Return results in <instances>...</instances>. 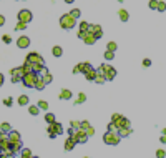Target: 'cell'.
<instances>
[{
  "label": "cell",
  "instance_id": "cell-37",
  "mask_svg": "<svg viewBox=\"0 0 166 158\" xmlns=\"http://www.w3.org/2000/svg\"><path fill=\"white\" fill-rule=\"evenodd\" d=\"M108 132H111V133L118 132V128H116V125H115L113 122H110V123H108Z\"/></svg>",
  "mask_w": 166,
  "mask_h": 158
},
{
  "label": "cell",
  "instance_id": "cell-11",
  "mask_svg": "<svg viewBox=\"0 0 166 158\" xmlns=\"http://www.w3.org/2000/svg\"><path fill=\"white\" fill-rule=\"evenodd\" d=\"M10 75H12V77H17V78H23V75H25V72H23V67L12 68V70H10Z\"/></svg>",
  "mask_w": 166,
  "mask_h": 158
},
{
  "label": "cell",
  "instance_id": "cell-29",
  "mask_svg": "<svg viewBox=\"0 0 166 158\" xmlns=\"http://www.w3.org/2000/svg\"><path fill=\"white\" fill-rule=\"evenodd\" d=\"M28 112H30V115H38V113H40L38 105H32V106H28Z\"/></svg>",
  "mask_w": 166,
  "mask_h": 158
},
{
  "label": "cell",
  "instance_id": "cell-49",
  "mask_svg": "<svg viewBox=\"0 0 166 158\" xmlns=\"http://www.w3.org/2000/svg\"><path fill=\"white\" fill-rule=\"evenodd\" d=\"M2 40H3V43H10V42H12V37H10V35H3Z\"/></svg>",
  "mask_w": 166,
  "mask_h": 158
},
{
  "label": "cell",
  "instance_id": "cell-25",
  "mask_svg": "<svg viewBox=\"0 0 166 158\" xmlns=\"http://www.w3.org/2000/svg\"><path fill=\"white\" fill-rule=\"evenodd\" d=\"M52 53H53V57H61V53H63V50H61V47L55 45V47L52 48Z\"/></svg>",
  "mask_w": 166,
  "mask_h": 158
},
{
  "label": "cell",
  "instance_id": "cell-61",
  "mask_svg": "<svg viewBox=\"0 0 166 158\" xmlns=\"http://www.w3.org/2000/svg\"><path fill=\"white\" fill-rule=\"evenodd\" d=\"M32 158H38V157H32Z\"/></svg>",
  "mask_w": 166,
  "mask_h": 158
},
{
  "label": "cell",
  "instance_id": "cell-58",
  "mask_svg": "<svg viewBox=\"0 0 166 158\" xmlns=\"http://www.w3.org/2000/svg\"><path fill=\"white\" fill-rule=\"evenodd\" d=\"M66 3H73V2H75V0H65Z\"/></svg>",
  "mask_w": 166,
  "mask_h": 158
},
{
  "label": "cell",
  "instance_id": "cell-9",
  "mask_svg": "<svg viewBox=\"0 0 166 158\" xmlns=\"http://www.w3.org/2000/svg\"><path fill=\"white\" fill-rule=\"evenodd\" d=\"M25 60H28V62H30V63H45V62H43V58H42V57H40L38 53L37 52H32V53H28V55H27V58Z\"/></svg>",
  "mask_w": 166,
  "mask_h": 158
},
{
  "label": "cell",
  "instance_id": "cell-2",
  "mask_svg": "<svg viewBox=\"0 0 166 158\" xmlns=\"http://www.w3.org/2000/svg\"><path fill=\"white\" fill-rule=\"evenodd\" d=\"M96 72H98V73H103L106 80H113L115 77H116V70H115L111 65H108V63H103V65L100 67Z\"/></svg>",
  "mask_w": 166,
  "mask_h": 158
},
{
  "label": "cell",
  "instance_id": "cell-38",
  "mask_svg": "<svg viewBox=\"0 0 166 158\" xmlns=\"http://www.w3.org/2000/svg\"><path fill=\"white\" fill-rule=\"evenodd\" d=\"M113 58H115V52L106 50V52H105V60H113Z\"/></svg>",
  "mask_w": 166,
  "mask_h": 158
},
{
  "label": "cell",
  "instance_id": "cell-50",
  "mask_svg": "<svg viewBox=\"0 0 166 158\" xmlns=\"http://www.w3.org/2000/svg\"><path fill=\"white\" fill-rule=\"evenodd\" d=\"M86 135H88V137H93V135H95V130H93V126H90V128L86 130Z\"/></svg>",
  "mask_w": 166,
  "mask_h": 158
},
{
  "label": "cell",
  "instance_id": "cell-31",
  "mask_svg": "<svg viewBox=\"0 0 166 158\" xmlns=\"http://www.w3.org/2000/svg\"><path fill=\"white\" fill-rule=\"evenodd\" d=\"M85 100H86V95L85 93H78V97H77V105H80V103H85Z\"/></svg>",
  "mask_w": 166,
  "mask_h": 158
},
{
  "label": "cell",
  "instance_id": "cell-26",
  "mask_svg": "<svg viewBox=\"0 0 166 158\" xmlns=\"http://www.w3.org/2000/svg\"><path fill=\"white\" fill-rule=\"evenodd\" d=\"M52 80H53V77L50 75V72L45 68V70H43V82H45V83H50Z\"/></svg>",
  "mask_w": 166,
  "mask_h": 158
},
{
  "label": "cell",
  "instance_id": "cell-12",
  "mask_svg": "<svg viewBox=\"0 0 166 158\" xmlns=\"http://www.w3.org/2000/svg\"><path fill=\"white\" fill-rule=\"evenodd\" d=\"M75 145H77V142H75V138H72V137H68V138L65 140V150H66V152L73 150Z\"/></svg>",
  "mask_w": 166,
  "mask_h": 158
},
{
  "label": "cell",
  "instance_id": "cell-48",
  "mask_svg": "<svg viewBox=\"0 0 166 158\" xmlns=\"http://www.w3.org/2000/svg\"><path fill=\"white\" fill-rule=\"evenodd\" d=\"M12 103H13V100L10 98V97H8V98H5V100H3V105H5V106H12Z\"/></svg>",
  "mask_w": 166,
  "mask_h": 158
},
{
  "label": "cell",
  "instance_id": "cell-5",
  "mask_svg": "<svg viewBox=\"0 0 166 158\" xmlns=\"http://www.w3.org/2000/svg\"><path fill=\"white\" fill-rule=\"evenodd\" d=\"M61 133H63V126H61V123L55 122L53 125H48V135H50L52 138H55L57 135H61Z\"/></svg>",
  "mask_w": 166,
  "mask_h": 158
},
{
  "label": "cell",
  "instance_id": "cell-41",
  "mask_svg": "<svg viewBox=\"0 0 166 158\" xmlns=\"http://www.w3.org/2000/svg\"><path fill=\"white\" fill-rule=\"evenodd\" d=\"M123 118V115H120V113H113L111 115V122L115 123V122H118V120H121Z\"/></svg>",
  "mask_w": 166,
  "mask_h": 158
},
{
  "label": "cell",
  "instance_id": "cell-32",
  "mask_svg": "<svg viewBox=\"0 0 166 158\" xmlns=\"http://www.w3.org/2000/svg\"><path fill=\"white\" fill-rule=\"evenodd\" d=\"M96 73H98V72H96ZM95 82H96V83H98V85H101V83H105V82H106L105 75H103V73H98V77H96V78H95Z\"/></svg>",
  "mask_w": 166,
  "mask_h": 158
},
{
  "label": "cell",
  "instance_id": "cell-52",
  "mask_svg": "<svg viewBox=\"0 0 166 158\" xmlns=\"http://www.w3.org/2000/svg\"><path fill=\"white\" fill-rule=\"evenodd\" d=\"M75 133H77L75 128H70V130H68V135H70V137H75Z\"/></svg>",
  "mask_w": 166,
  "mask_h": 158
},
{
  "label": "cell",
  "instance_id": "cell-46",
  "mask_svg": "<svg viewBox=\"0 0 166 158\" xmlns=\"http://www.w3.org/2000/svg\"><path fill=\"white\" fill-rule=\"evenodd\" d=\"M165 157H166V152H165V150H163V148L156 152V158H165Z\"/></svg>",
  "mask_w": 166,
  "mask_h": 158
},
{
  "label": "cell",
  "instance_id": "cell-53",
  "mask_svg": "<svg viewBox=\"0 0 166 158\" xmlns=\"http://www.w3.org/2000/svg\"><path fill=\"white\" fill-rule=\"evenodd\" d=\"M85 35H86V33H83V32H78V33H77V37H78V38H81V40L85 38Z\"/></svg>",
  "mask_w": 166,
  "mask_h": 158
},
{
  "label": "cell",
  "instance_id": "cell-8",
  "mask_svg": "<svg viewBox=\"0 0 166 158\" xmlns=\"http://www.w3.org/2000/svg\"><path fill=\"white\" fill-rule=\"evenodd\" d=\"M72 138H75V142H77V143H86V140H88V135H86L85 130H77L75 137H72Z\"/></svg>",
  "mask_w": 166,
  "mask_h": 158
},
{
  "label": "cell",
  "instance_id": "cell-51",
  "mask_svg": "<svg viewBox=\"0 0 166 158\" xmlns=\"http://www.w3.org/2000/svg\"><path fill=\"white\" fill-rule=\"evenodd\" d=\"M150 65H151V60H150V58L143 60V67H150Z\"/></svg>",
  "mask_w": 166,
  "mask_h": 158
},
{
  "label": "cell",
  "instance_id": "cell-19",
  "mask_svg": "<svg viewBox=\"0 0 166 158\" xmlns=\"http://www.w3.org/2000/svg\"><path fill=\"white\" fill-rule=\"evenodd\" d=\"M10 148H12L13 153L22 152V150H23V148H22V142H15V143H12V142H10Z\"/></svg>",
  "mask_w": 166,
  "mask_h": 158
},
{
  "label": "cell",
  "instance_id": "cell-15",
  "mask_svg": "<svg viewBox=\"0 0 166 158\" xmlns=\"http://www.w3.org/2000/svg\"><path fill=\"white\" fill-rule=\"evenodd\" d=\"M118 15H120V20H121V22H128V19H130V13H128V10H125V8H120Z\"/></svg>",
  "mask_w": 166,
  "mask_h": 158
},
{
  "label": "cell",
  "instance_id": "cell-43",
  "mask_svg": "<svg viewBox=\"0 0 166 158\" xmlns=\"http://www.w3.org/2000/svg\"><path fill=\"white\" fill-rule=\"evenodd\" d=\"M80 126H81V122H78V120H73V122H72V128L80 130Z\"/></svg>",
  "mask_w": 166,
  "mask_h": 158
},
{
  "label": "cell",
  "instance_id": "cell-33",
  "mask_svg": "<svg viewBox=\"0 0 166 158\" xmlns=\"http://www.w3.org/2000/svg\"><path fill=\"white\" fill-rule=\"evenodd\" d=\"M80 13H81V10H80V8H73L72 12H70V15H72L75 20H78L80 19Z\"/></svg>",
  "mask_w": 166,
  "mask_h": 158
},
{
  "label": "cell",
  "instance_id": "cell-57",
  "mask_svg": "<svg viewBox=\"0 0 166 158\" xmlns=\"http://www.w3.org/2000/svg\"><path fill=\"white\" fill-rule=\"evenodd\" d=\"M13 155H15V153H12V155H7V158H15Z\"/></svg>",
  "mask_w": 166,
  "mask_h": 158
},
{
  "label": "cell",
  "instance_id": "cell-34",
  "mask_svg": "<svg viewBox=\"0 0 166 158\" xmlns=\"http://www.w3.org/2000/svg\"><path fill=\"white\" fill-rule=\"evenodd\" d=\"M33 155H32V152L28 150V148H23L22 150V158H32Z\"/></svg>",
  "mask_w": 166,
  "mask_h": 158
},
{
  "label": "cell",
  "instance_id": "cell-30",
  "mask_svg": "<svg viewBox=\"0 0 166 158\" xmlns=\"http://www.w3.org/2000/svg\"><path fill=\"white\" fill-rule=\"evenodd\" d=\"M27 103H28V97H27V95H20L18 97V105L25 106Z\"/></svg>",
  "mask_w": 166,
  "mask_h": 158
},
{
  "label": "cell",
  "instance_id": "cell-7",
  "mask_svg": "<svg viewBox=\"0 0 166 158\" xmlns=\"http://www.w3.org/2000/svg\"><path fill=\"white\" fill-rule=\"evenodd\" d=\"M88 32H90V33H93L96 40L103 37V30H101V27H100V25H96V23H90V28H88Z\"/></svg>",
  "mask_w": 166,
  "mask_h": 158
},
{
  "label": "cell",
  "instance_id": "cell-36",
  "mask_svg": "<svg viewBox=\"0 0 166 158\" xmlns=\"http://www.w3.org/2000/svg\"><path fill=\"white\" fill-rule=\"evenodd\" d=\"M38 108H40V110H48V103H46L45 100H40V102H38Z\"/></svg>",
  "mask_w": 166,
  "mask_h": 158
},
{
  "label": "cell",
  "instance_id": "cell-10",
  "mask_svg": "<svg viewBox=\"0 0 166 158\" xmlns=\"http://www.w3.org/2000/svg\"><path fill=\"white\" fill-rule=\"evenodd\" d=\"M28 45H30V38H28L27 35L18 37V40H17V47H18V48H27Z\"/></svg>",
  "mask_w": 166,
  "mask_h": 158
},
{
  "label": "cell",
  "instance_id": "cell-56",
  "mask_svg": "<svg viewBox=\"0 0 166 158\" xmlns=\"http://www.w3.org/2000/svg\"><path fill=\"white\" fill-rule=\"evenodd\" d=\"M2 83H3V75L0 73V85H2Z\"/></svg>",
  "mask_w": 166,
  "mask_h": 158
},
{
  "label": "cell",
  "instance_id": "cell-44",
  "mask_svg": "<svg viewBox=\"0 0 166 158\" xmlns=\"http://www.w3.org/2000/svg\"><path fill=\"white\" fill-rule=\"evenodd\" d=\"M15 28H17V30H25V28H27V23H23V22H18V23L15 25Z\"/></svg>",
  "mask_w": 166,
  "mask_h": 158
},
{
  "label": "cell",
  "instance_id": "cell-59",
  "mask_svg": "<svg viewBox=\"0 0 166 158\" xmlns=\"http://www.w3.org/2000/svg\"><path fill=\"white\" fill-rule=\"evenodd\" d=\"M161 132H163V135H166V128H163V130H161Z\"/></svg>",
  "mask_w": 166,
  "mask_h": 158
},
{
  "label": "cell",
  "instance_id": "cell-42",
  "mask_svg": "<svg viewBox=\"0 0 166 158\" xmlns=\"http://www.w3.org/2000/svg\"><path fill=\"white\" fill-rule=\"evenodd\" d=\"M7 140H10V137H8V133H5V132H0V142H7Z\"/></svg>",
  "mask_w": 166,
  "mask_h": 158
},
{
  "label": "cell",
  "instance_id": "cell-22",
  "mask_svg": "<svg viewBox=\"0 0 166 158\" xmlns=\"http://www.w3.org/2000/svg\"><path fill=\"white\" fill-rule=\"evenodd\" d=\"M32 70L35 73H40V72H43V70H45V65H43V63H33Z\"/></svg>",
  "mask_w": 166,
  "mask_h": 158
},
{
  "label": "cell",
  "instance_id": "cell-17",
  "mask_svg": "<svg viewBox=\"0 0 166 158\" xmlns=\"http://www.w3.org/2000/svg\"><path fill=\"white\" fill-rule=\"evenodd\" d=\"M45 82H43V77H40L38 75V78H37V83H35V87H33V88H35V90H43V88H45Z\"/></svg>",
  "mask_w": 166,
  "mask_h": 158
},
{
  "label": "cell",
  "instance_id": "cell-24",
  "mask_svg": "<svg viewBox=\"0 0 166 158\" xmlns=\"http://www.w3.org/2000/svg\"><path fill=\"white\" fill-rule=\"evenodd\" d=\"M0 132L10 133V132H12V126H10V123H7V122H3V123L0 125Z\"/></svg>",
  "mask_w": 166,
  "mask_h": 158
},
{
  "label": "cell",
  "instance_id": "cell-6",
  "mask_svg": "<svg viewBox=\"0 0 166 158\" xmlns=\"http://www.w3.org/2000/svg\"><path fill=\"white\" fill-rule=\"evenodd\" d=\"M32 20V12L27 10V8H22L18 12V22H23V23H28Z\"/></svg>",
  "mask_w": 166,
  "mask_h": 158
},
{
  "label": "cell",
  "instance_id": "cell-20",
  "mask_svg": "<svg viewBox=\"0 0 166 158\" xmlns=\"http://www.w3.org/2000/svg\"><path fill=\"white\" fill-rule=\"evenodd\" d=\"M96 77H98V73H96V70H93V68L90 70V72H86V73H85V78H86V80H90V82H93V80L96 78Z\"/></svg>",
  "mask_w": 166,
  "mask_h": 158
},
{
  "label": "cell",
  "instance_id": "cell-4",
  "mask_svg": "<svg viewBox=\"0 0 166 158\" xmlns=\"http://www.w3.org/2000/svg\"><path fill=\"white\" fill-rule=\"evenodd\" d=\"M37 78H38V73H25L23 75V78H22V83L25 87H35V83H37Z\"/></svg>",
  "mask_w": 166,
  "mask_h": 158
},
{
  "label": "cell",
  "instance_id": "cell-60",
  "mask_svg": "<svg viewBox=\"0 0 166 158\" xmlns=\"http://www.w3.org/2000/svg\"><path fill=\"white\" fill-rule=\"evenodd\" d=\"M0 150H2V142H0Z\"/></svg>",
  "mask_w": 166,
  "mask_h": 158
},
{
  "label": "cell",
  "instance_id": "cell-21",
  "mask_svg": "<svg viewBox=\"0 0 166 158\" xmlns=\"http://www.w3.org/2000/svg\"><path fill=\"white\" fill-rule=\"evenodd\" d=\"M8 137H10V142H12V143H15V142H20V133L15 132V130H12V132L8 133Z\"/></svg>",
  "mask_w": 166,
  "mask_h": 158
},
{
  "label": "cell",
  "instance_id": "cell-13",
  "mask_svg": "<svg viewBox=\"0 0 166 158\" xmlns=\"http://www.w3.org/2000/svg\"><path fill=\"white\" fill-rule=\"evenodd\" d=\"M78 68H80V73H86L92 70V63L90 62H83V63H78Z\"/></svg>",
  "mask_w": 166,
  "mask_h": 158
},
{
  "label": "cell",
  "instance_id": "cell-18",
  "mask_svg": "<svg viewBox=\"0 0 166 158\" xmlns=\"http://www.w3.org/2000/svg\"><path fill=\"white\" fill-rule=\"evenodd\" d=\"M60 98H61V100H70V98H72V90L63 88V90L60 92Z\"/></svg>",
  "mask_w": 166,
  "mask_h": 158
},
{
  "label": "cell",
  "instance_id": "cell-39",
  "mask_svg": "<svg viewBox=\"0 0 166 158\" xmlns=\"http://www.w3.org/2000/svg\"><path fill=\"white\" fill-rule=\"evenodd\" d=\"M150 8H153V10H158V0H150Z\"/></svg>",
  "mask_w": 166,
  "mask_h": 158
},
{
  "label": "cell",
  "instance_id": "cell-3",
  "mask_svg": "<svg viewBox=\"0 0 166 158\" xmlns=\"http://www.w3.org/2000/svg\"><path fill=\"white\" fill-rule=\"evenodd\" d=\"M120 140H121V137L118 135V132H106L105 135H103V142H105L106 145H118L120 143Z\"/></svg>",
  "mask_w": 166,
  "mask_h": 158
},
{
  "label": "cell",
  "instance_id": "cell-16",
  "mask_svg": "<svg viewBox=\"0 0 166 158\" xmlns=\"http://www.w3.org/2000/svg\"><path fill=\"white\" fill-rule=\"evenodd\" d=\"M83 42H85L86 45H93V43H95V42H96V38H95V35H93V33H86L85 35V38H83Z\"/></svg>",
  "mask_w": 166,
  "mask_h": 158
},
{
  "label": "cell",
  "instance_id": "cell-35",
  "mask_svg": "<svg viewBox=\"0 0 166 158\" xmlns=\"http://www.w3.org/2000/svg\"><path fill=\"white\" fill-rule=\"evenodd\" d=\"M116 48H118V45H116V43H115V42H110V43H108V45H106V50H110V52H115V50H116Z\"/></svg>",
  "mask_w": 166,
  "mask_h": 158
},
{
  "label": "cell",
  "instance_id": "cell-45",
  "mask_svg": "<svg viewBox=\"0 0 166 158\" xmlns=\"http://www.w3.org/2000/svg\"><path fill=\"white\" fill-rule=\"evenodd\" d=\"M158 10L159 12H165L166 10V2H158Z\"/></svg>",
  "mask_w": 166,
  "mask_h": 158
},
{
  "label": "cell",
  "instance_id": "cell-55",
  "mask_svg": "<svg viewBox=\"0 0 166 158\" xmlns=\"http://www.w3.org/2000/svg\"><path fill=\"white\" fill-rule=\"evenodd\" d=\"M159 140H161V143H166V135H161V138Z\"/></svg>",
  "mask_w": 166,
  "mask_h": 158
},
{
  "label": "cell",
  "instance_id": "cell-54",
  "mask_svg": "<svg viewBox=\"0 0 166 158\" xmlns=\"http://www.w3.org/2000/svg\"><path fill=\"white\" fill-rule=\"evenodd\" d=\"M2 25H5V17L3 15H0V27Z\"/></svg>",
  "mask_w": 166,
  "mask_h": 158
},
{
  "label": "cell",
  "instance_id": "cell-14",
  "mask_svg": "<svg viewBox=\"0 0 166 158\" xmlns=\"http://www.w3.org/2000/svg\"><path fill=\"white\" fill-rule=\"evenodd\" d=\"M131 126H123V128H120L118 130V135L121 137V138H125V137H128V135H131Z\"/></svg>",
  "mask_w": 166,
  "mask_h": 158
},
{
  "label": "cell",
  "instance_id": "cell-40",
  "mask_svg": "<svg viewBox=\"0 0 166 158\" xmlns=\"http://www.w3.org/2000/svg\"><path fill=\"white\" fill-rule=\"evenodd\" d=\"M90 126H92V125H90V122H86V120H85V122H81V126H80V130H85V132H86Z\"/></svg>",
  "mask_w": 166,
  "mask_h": 158
},
{
  "label": "cell",
  "instance_id": "cell-23",
  "mask_svg": "<svg viewBox=\"0 0 166 158\" xmlns=\"http://www.w3.org/2000/svg\"><path fill=\"white\" fill-rule=\"evenodd\" d=\"M88 28H90V23H88V22H80V28H78V32L88 33Z\"/></svg>",
  "mask_w": 166,
  "mask_h": 158
},
{
  "label": "cell",
  "instance_id": "cell-62",
  "mask_svg": "<svg viewBox=\"0 0 166 158\" xmlns=\"http://www.w3.org/2000/svg\"><path fill=\"white\" fill-rule=\"evenodd\" d=\"M83 158H90V157H83Z\"/></svg>",
  "mask_w": 166,
  "mask_h": 158
},
{
  "label": "cell",
  "instance_id": "cell-47",
  "mask_svg": "<svg viewBox=\"0 0 166 158\" xmlns=\"http://www.w3.org/2000/svg\"><path fill=\"white\" fill-rule=\"evenodd\" d=\"M8 148H10V140L2 142V150H8Z\"/></svg>",
  "mask_w": 166,
  "mask_h": 158
},
{
  "label": "cell",
  "instance_id": "cell-27",
  "mask_svg": "<svg viewBox=\"0 0 166 158\" xmlns=\"http://www.w3.org/2000/svg\"><path fill=\"white\" fill-rule=\"evenodd\" d=\"M45 122L48 123V125H53V123H55V115H53V113H46V115H45Z\"/></svg>",
  "mask_w": 166,
  "mask_h": 158
},
{
  "label": "cell",
  "instance_id": "cell-63",
  "mask_svg": "<svg viewBox=\"0 0 166 158\" xmlns=\"http://www.w3.org/2000/svg\"><path fill=\"white\" fill-rule=\"evenodd\" d=\"M118 2H123V0H118Z\"/></svg>",
  "mask_w": 166,
  "mask_h": 158
},
{
  "label": "cell",
  "instance_id": "cell-28",
  "mask_svg": "<svg viewBox=\"0 0 166 158\" xmlns=\"http://www.w3.org/2000/svg\"><path fill=\"white\" fill-rule=\"evenodd\" d=\"M23 72L25 73H32L33 70H32V63H30V62H28V60H25V63H23Z\"/></svg>",
  "mask_w": 166,
  "mask_h": 158
},
{
  "label": "cell",
  "instance_id": "cell-1",
  "mask_svg": "<svg viewBox=\"0 0 166 158\" xmlns=\"http://www.w3.org/2000/svg\"><path fill=\"white\" fill-rule=\"evenodd\" d=\"M75 25H77V20L73 19L70 13H65V15H61V17H60V27H61V28L70 30V28H73Z\"/></svg>",
  "mask_w": 166,
  "mask_h": 158
}]
</instances>
